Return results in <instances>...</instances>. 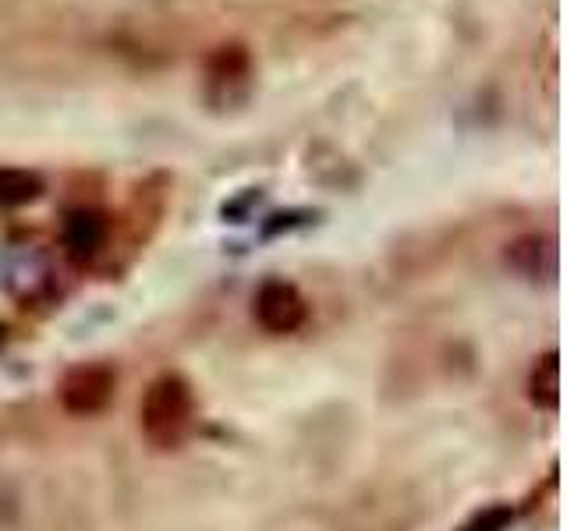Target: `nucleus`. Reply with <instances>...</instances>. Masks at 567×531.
<instances>
[{"instance_id":"1","label":"nucleus","mask_w":567,"mask_h":531,"mask_svg":"<svg viewBox=\"0 0 567 531\" xmlns=\"http://www.w3.org/2000/svg\"><path fill=\"white\" fill-rule=\"evenodd\" d=\"M142 433L153 447H177L192 429V389L182 376H159L150 383L138 407Z\"/></svg>"},{"instance_id":"2","label":"nucleus","mask_w":567,"mask_h":531,"mask_svg":"<svg viewBox=\"0 0 567 531\" xmlns=\"http://www.w3.org/2000/svg\"><path fill=\"white\" fill-rule=\"evenodd\" d=\"M114 386H117L114 365L85 362V365H75V368L64 372V379L58 386V397H61V407L68 415L89 418V415H96V412H103L106 404H111Z\"/></svg>"},{"instance_id":"3","label":"nucleus","mask_w":567,"mask_h":531,"mask_svg":"<svg viewBox=\"0 0 567 531\" xmlns=\"http://www.w3.org/2000/svg\"><path fill=\"white\" fill-rule=\"evenodd\" d=\"M309 319V305L306 298L298 294L295 283L288 280H266L256 291V323L266 333H295L301 330V323Z\"/></svg>"},{"instance_id":"4","label":"nucleus","mask_w":567,"mask_h":531,"mask_svg":"<svg viewBox=\"0 0 567 531\" xmlns=\"http://www.w3.org/2000/svg\"><path fill=\"white\" fill-rule=\"evenodd\" d=\"M0 280L14 298H40L50 288V262L35 248H14L4 256Z\"/></svg>"},{"instance_id":"5","label":"nucleus","mask_w":567,"mask_h":531,"mask_svg":"<svg viewBox=\"0 0 567 531\" xmlns=\"http://www.w3.org/2000/svg\"><path fill=\"white\" fill-rule=\"evenodd\" d=\"M106 241V220L96 209H75L64 220V248L75 262L93 259Z\"/></svg>"},{"instance_id":"6","label":"nucleus","mask_w":567,"mask_h":531,"mask_svg":"<svg viewBox=\"0 0 567 531\" xmlns=\"http://www.w3.org/2000/svg\"><path fill=\"white\" fill-rule=\"evenodd\" d=\"M528 397H532V404L546 407V412H557V404H560V354L557 351L543 354L539 365L532 368Z\"/></svg>"},{"instance_id":"7","label":"nucleus","mask_w":567,"mask_h":531,"mask_svg":"<svg viewBox=\"0 0 567 531\" xmlns=\"http://www.w3.org/2000/svg\"><path fill=\"white\" fill-rule=\"evenodd\" d=\"M507 262L525 277H539V273H554V248L539 238H522L507 248Z\"/></svg>"},{"instance_id":"8","label":"nucleus","mask_w":567,"mask_h":531,"mask_svg":"<svg viewBox=\"0 0 567 531\" xmlns=\"http://www.w3.org/2000/svg\"><path fill=\"white\" fill-rule=\"evenodd\" d=\"M40 191H43V181L32 170H22V167L0 170V206H4V209L35 202V199H40Z\"/></svg>"},{"instance_id":"9","label":"nucleus","mask_w":567,"mask_h":531,"mask_svg":"<svg viewBox=\"0 0 567 531\" xmlns=\"http://www.w3.org/2000/svg\"><path fill=\"white\" fill-rule=\"evenodd\" d=\"M511 518H514L511 507H489L483 513H475V518L465 528H461V531H507Z\"/></svg>"},{"instance_id":"10","label":"nucleus","mask_w":567,"mask_h":531,"mask_svg":"<svg viewBox=\"0 0 567 531\" xmlns=\"http://www.w3.org/2000/svg\"><path fill=\"white\" fill-rule=\"evenodd\" d=\"M0 341H4V330H0Z\"/></svg>"}]
</instances>
